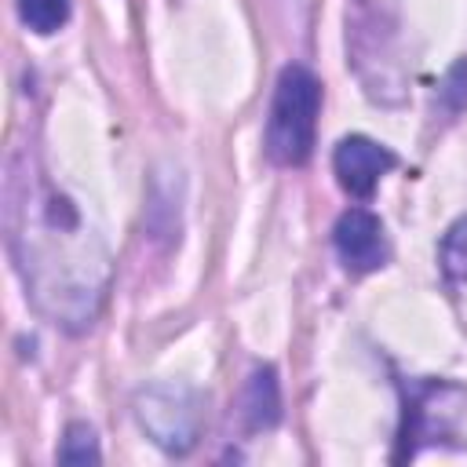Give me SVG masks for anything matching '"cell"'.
Returning <instances> with one entry per match:
<instances>
[{
    "mask_svg": "<svg viewBox=\"0 0 467 467\" xmlns=\"http://www.w3.org/2000/svg\"><path fill=\"white\" fill-rule=\"evenodd\" d=\"M321 109V84L306 66H285L274 84V102L266 117V157L281 168H299L314 153Z\"/></svg>",
    "mask_w": 467,
    "mask_h": 467,
    "instance_id": "6da1fadb",
    "label": "cell"
},
{
    "mask_svg": "<svg viewBox=\"0 0 467 467\" xmlns=\"http://www.w3.org/2000/svg\"><path fill=\"white\" fill-rule=\"evenodd\" d=\"M135 420L150 434L153 445H161L171 456H182L197 445L201 423H204V401L186 383H150L135 394Z\"/></svg>",
    "mask_w": 467,
    "mask_h": 467,
    "instance_id": "7a4b0ae2",
    "label": "cell"
},
{
    "mask_svg": "<svg viewBox=\"0 0 467 467\" xmlns=\"http://www.w3.org/2000/svg\"><path fill=\"white\" fill-rule=\"evenodd\" d=\"M452 390L456 387L441 383V379H412L405 387V409H401V431H398L394 460H412L420 452V445L449 438L456 409L445 405V398Z\"/></svg>",
    "mask_w": 467,
    "mask_h": 467,
    "instance_id": "3957f363",
    "label": "cell"
},
{
    "mask_svg": "<svg viewBox=\"0 0 467 467\" xmlns=\"http://www.w3.org/2000/svg\"><path fill=\"white\" fill-rule=\"evenodd\" d=\"M332 244H336L343 270L354 277L372 274V270L387 266V259H390L387 230H383L379 215L368 208H347L332 226Z\"/></svg>",
    "mask_w": 467,
    "mask_h": 467,
    "instance_id": "277c9868",
    "label": "cell"
},
{
    "mask_svg": "<svg viewBox=\"0 0 467 467\" xmlns=\"http://www.w3.org/2000/svg\"><path fill=\"white\" fill-rule=\"evenodd\" d=\"M394 164H398V157H394L383 142H376V139H368V135H347V139H339L336 150H332V171H336L339 186H343L350 197H358V201H368V197L376 193L379 179H383Z\"/></svg>",
    "mask_w": 467,
    "mask_h": 467,
    "instance_id": "5b68a950",
    "label": "cell"
},
{
    "mask_svg": "<svg viewBox=\"0 0 467 467\" xmlns=\"http://www.w3.org/2000/svg\"><path fill=\"white\" fill-rule=\"evenodd\" d=\"M237 412H241L244 431H252V434L277 427V420H281V387H277L274 365H259L248 376V383L241 390V409Z\"/></svg>",
    "mask_w": 467,
    "mask_h": 467,
    "instance_id": "8992f818",
    "label": "cell"
},
{
    "mask_svg": "<svg viewBox=\"0 0 467 467\" xmlns=\"http://www.w3.org/2000/svg\"><path fill=\"white\" fill-rule=\"evenodd\" d=\"M438 263H441V274L452 288H467V215H460L445 230L441 248H438Z\"/></svg>",
    "mask_w": 467,
    "mask_h": 467,
    "instance_id": "52a82bcc",
    "label": "cell"
},
{
    "mask_svg": "<svg viewBox=\"0 0 467 467\" xmlns=\"http://www.w3.org/2000/svg\"><path fill=\"white\" fill-rule=\"evenodd\" d=\"M18 4V18L26 29L47 36V33H58L69 18V0H15Z\"/></svg>",
    "mask_w": 467,
    "mask_h": 467,
    "instance_id": "ba28073f",
    "label": "cell"
},
{
    "mask_svg": "<svg viewBox=\"0 0 467 467\" xmlns=\"http://www.w3.org/2000/svg\"><path fill=\"white\" fill-rule=\"evenodd\" d=\"M99 441H95V431L91 423H69L66 434H62V445H58V463H73V467H88V463H99Z\"/></svg>",
    "mask_w": 467,
    "mask_h": 467,
    "instance_id": "9c48e42d",
    "label": "cell"
},
{
    "mask_svg": "<svg viewBox=\"0 0 467 467\" xmlns=\"http://www.w3.org/2000/svg\"><path fill=\"white\" fill-rule=\"evenodd\" d=\"M434 106H441V113H445L449 120L467 109V58L452 62V69L445 73V80H441V88H438Z\"/></svg>",
    "mask_w": 467,
    "mask_h": 467,
    "instance_id": "30bf717a",
    "label": "cell"
}]
</instances>
